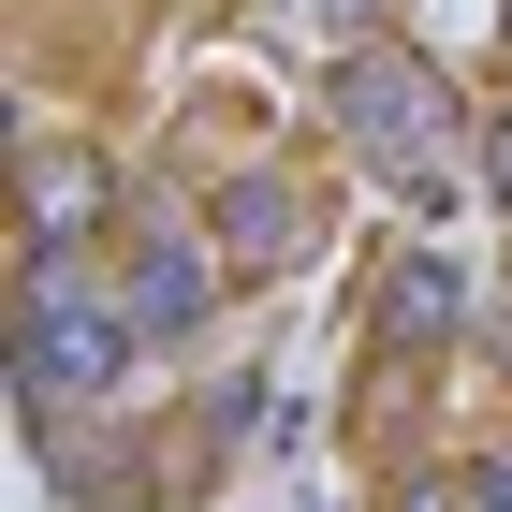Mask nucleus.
Here are the masks:
<instances>
[{
    "label": "nucleus",
    "mask_w": 512,
    "mask_h": 512,
    "mask_svg": "<svg viewBox=\"0 0 512 512\" xmlns=\"http://www.w3.org/2000/svg\"><path fill=\"white\" fill-rule=\"evenodd\" d=\"M132 337H147V322H132V293H74V278H44L30 322H15V366H30L44 410H88V395H118Z\"/></svg>",
    "instance_id": "nucleus-1"
},
{
    "label": "nucleus",
    "mask_w": 512,
    "mask_h": 512,
    "mask_svg": "<svg viewBox=\"0 0 512 512\" xmlns=\"http://www.w3.org/2000/svg\"><path fill=\"white\" fill-rule=\"evenodd\" d=\"M337 147L381 161L410 205H439V176H454V161H439V74L425 59H352V74H337Z\"/></svg>",
    "instance_id": "nucleus-2"
},
{
    "label": "nucleus",
    "mask_w": 512,
    "mask_h": 512,
    "mask_svg": "<svg viewBox=\"0 0 512 512\" xmlns=\"http://www.w3.org/2000/svg\"><path fill=\"white\" fill-rule=\"evenodd\" d=\"M308 220H322V205L293 191V176H235V191L205 205V249H220V264H293Z\"/></svg>",
    "instance_id": "nucleus-3"
},
{
    "label": "nucleus",
    "mask_w": 512,
    "mask_h": 512,
    "mask_svg": "<svg viewBox=\"0 0 512 512\" xmlns=\"http://www.w3.org/2000/svg\"><path fill=\"white\" fill-rule=\"evenodd\" d=\"M205 293H220V249H191V235H161L147 264H132V322H147V337H191Z\"/></svg>",
    "instance_id": "nucleus-4"
},
{
    "label": "nucleus",
    "mask_w": 512,
    "mask_h": 512,
    "mask_svg": "<svg viewBox=\"0 0 512 512\" xmlns=\"http://www.w3.org/2000/svg\"><path fill=\"white\" fill-rule=\"evenodd\" d=\"M454 322H469V278L439 264V249H425V264H395V337H454Z\"/></svg>",
    "instance_id": "nucleus-5"
},
{
    "label": "nucleus",
    "mask_w": 512,
    "mask_h": 512,
    "mask_svg": "<svg viewBox=\"0 0 512 512\" xmlns=\"http://www.w3.org/2000/svg\"><path fill=\"white\" fill-rule=\"evenodd\" d=\"M88 191H103V161H44V176H30V249H44V264L74 249V220H88Z\"/></svg>",
    "instance_id": "nucleus-6"
},
{
    "label": "nucleus",
    "mask_w": 512,
    "mask_h": 512,
    "mask_svg": "<svg viewBox=\"0 0 512 512\" xmlns=\"http://www.w3.org/2000/svg\"><path fill=\"white\" fill-rule=\"evenodd\" d=\"M308 15H322V30H366V15H381V0H308Z\"/></svg>",
    "instance_id": "nucleus-7"
},
{
    "label": "nucleus",
    "mask_w": 512,
    "mask_h": 512,
    "mask_svg": "<svg viewBox=\"0 0 512 512\" xmlns=\"http://www.w3.org/2000/svg\"><path fill=\"white\" fill-rule=\"evenodd\" d=\"M498 191H512V118H498Z\"/></svg>",
    "instance_id": "nucleus-8"
}]
</instances>
